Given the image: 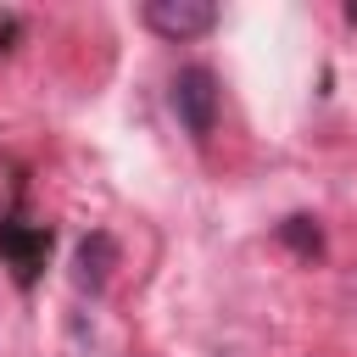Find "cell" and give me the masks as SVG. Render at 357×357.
Instances as JSON below:
<instances>
[{"mask_svg": "<svg viewBox=\"0 0 357 357\" xmlns=\"http://www.w3.org/2000/svg\"><path fill=\"white\" fill-rule=\"evenodd\" d=\"M167 100H173V117L184 123L190 139H206V134L218 128V78H212V67H184V73H173Z\"/></svg>", "mask_w": 357, "mask_h": 357, "instance_id": "6da1fadb", "label": "cell"}, {"mask_svg": "<svg viewBox=\"0 0 357 357\" xmlns=\"http://www.w3.org/2000/svg\"><path fill=\"white\" fill-rule=\"evenodd\" d=\"M346 22H351V28H357V0H351V6H346Z\"/></svg>", "mask_w": 357, "mask_h": 357, "instance_id": "8992f818", "label": "cell"}, {"mask_svg": "<svg viewBox=\"0 0 357 357\" xmlns=\"http://www.w3.org/2000/svg\"><path fill=\"white\" fill-rule=\"evenodd\" d=\"M279 245H290L296 257H318V251H324V229H318V218L290 212V218L279 223Z\"/></svg>", "mask_w": 357, "mask_h": 357, "instance_id": "5b68a950", "label": "cell"}, {"mask_svg": "<svg viewBox=\"0 0 357 357\" xmlns=\"http://www.w3.org/2000/svg\"><path fill=\"white\" fill-rule=\"evenodd\" d=\"M145 28L151 33H162V39H201V33H212L218 28V6L212 0H145Z\"/></svg>", "mask_w": 357, "mask_h": 357, "instance_id": "7a4b0ae2", "label": "cell"}, {"mask_svg": "<svg viewBox=\"0 0 357 357\" xmlns=\"http://www.w3.org/2000/svg\"><path fill=\"white\" fill-rule=\"evenodd\" d=\"M45 251H50V234L45 229H33V223H0V257L11 262V273L22 284L45 268Z\"/></svg>", "mask_w": 357, "mask_h": 357, "instance_id": "3957f363", "label": "cell"}, {"mask_svg": "<svg viewBox=\"0 0 357 357\" xmlns=\"http://www.w3.org/2000/svg\"><path fill=\"white\" fill-rule=\"evenodd\" d=\"M112 262H117L112 234H89V240L78 245V268H73L78 290H100V284H106V273H112Z\"/></svg>", "mask_w": 357, "mask_h": 357, "instance_id": "277c9868", "label": "cell"}]
</instances>
